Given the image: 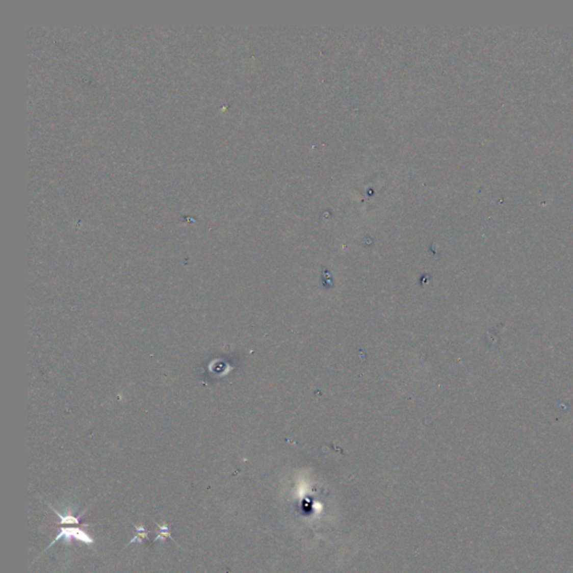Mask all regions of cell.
Returning a JSON list of instances; mask_svg holds the SVG:
<instances>
[{"label": "cell", "instance_id": "3", "mask_svg": "<svg viewBox=\"0 0 573 573\" xmlns=\"http://www.w3.org/2000/svg\"><path fill=\"white\" fill-rule=\"evenodd\" d=\"M158 527H159V532H158V535H157V537H156V538H154V540H153L154 542H156V541H159V540L165 541V540H166V538H169V537L171 538V533H170V529H169V526H168V524H167V523H164V524H158Z\"/></svg>", "mask_w": 573, "mask_h": 573}, {"label": "cell", "instance_id": "4", "mask_svg": "<svg viewBox=\"0 0 573 573\" xmlns=\"http://www.w3.org/2000/svg\"><path fill=\"white\" fill-rule=\"evenodd\" d=\"M135 531L137 532V533H136V535H135V537L133 538V540H131V541H130V543H129V544H131V543H135V542H139V543H141V542H142V540H143V538H147V536H148V532H147V530H146V527H145V526H138V525H135Z\"/></svg>", "mask_w": 573, "mask_h": 573}, {"label": "cell", "instance_id": "1", "mask_svg": "<svg viewBox=\"0 0 573 573\" xmlns=\"http://www.w3.org/2000/svg\"><path fill=\"white\" fill-rule=\"evenodd\" d=\"M60 540L64 541L65 544H68L72 540L83 542L85 544H88V545H93L94 544L93 538L88 535L87 533L82 531L81 529H77V527H61L60 534L54 538L53 542L49 544L47 549H49L54 543Z\"/></svg>", "mask_w": 573, "mask_h": 573}, {"label": "cell", "instance_id": "2", "mask_svg": "<svg viewBox=\"0 0 573 573\" xmlns=\"http://www.w3.org/2000/svg\"><path fill=\"white\" fill-rule=\"evenodd\" d=\"M49 507L53 509V512L61 518V522H60L61 524H81V522H80L81 515H80V516H77V517H74V516H72V515H65V516H63V515L60 512H57L53 506L49 505Z\"/></svg>", "mask_w": 573, "mask_h": 573}]
</instances>
